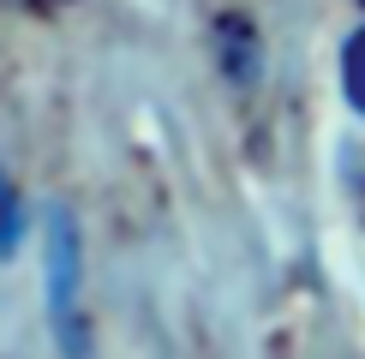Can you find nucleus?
Here are the masks:
<instances>
[{
	"instance_id": "obj_2",
	"label": "nucleus",
	"mask_w": 365,
	"mask_h": 359,
	"mask_svg": "<svg viewBox=\"0 0 365 359\" xmlns=\"http://www.w3.org/2000/svg\"><path fill=\"white\" fill-rule=\"evenodd\" d=\"M222 30V66H227V78L234 84H252L257 78V30H252V19H240V12H227V19L216 24Z\"/></svg>"
},
{
	"instance_id": "obj_1",
	"label": "nucleus",
	"mask_w": 365,
	"mask_h": 359,
	"mask_svg": "<svg viewBox=\"0 0 365 359\" xmlns=\"http://www.w3.org/2000/svg\"><path fill=\"white\" fill-rule=\"evenodd\" d=\"M48 318L66 359L90 353V323H84V251H78V228L72 216H54L48 228Z\"/></svg>"
},
{
	"instance_id": "obj_5",
	"label": "nucleus",
	"mask_w": 365,
	"mask_h": 359,
	"mask_svg": "<svg viewBox=\"0 0 365 359\" xmlns=\"http://www.w3.org/2000/svg\"><path fill=\"white\" fill-rule=\"evenodd\" d=\"M359 6H365V0H359Z\"/></svg>"
},
{
	"instance_id": "obj_4",
	"label": "nucleus",
	"mask_w": 365,
	"mask_h": 359,
	"mask_svg": "<svg viewBox=\"0 0 365 359\" xmlns=\"http://www.w3.org/2000/svg\"><path fill=\"white\" fill-rule=\"evenodd\" d=\"M19 6H30V12H54V6H72V0H19Z\"/></svg>"
},
{
	"instance_id": "obj_3",
	"label": "nucleus",
	"mask_w": 365,
	"mask_h": 359,
	"mask_svg": "<svg viewBox=\"0 0 365 359\" xmlns=\"http://www.w3.org/2000/svg\"><path fill=\"white\" fill-rule=\"evenodd\" d=\"M341 96L354 114H365V24L341 42Z\"/></svg>"
}]
</instances>
